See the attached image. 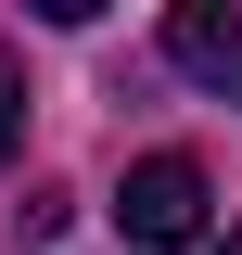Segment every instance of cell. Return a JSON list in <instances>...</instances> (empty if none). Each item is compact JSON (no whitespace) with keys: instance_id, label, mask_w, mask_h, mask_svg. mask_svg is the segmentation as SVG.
<instances>
[{"instance_id":"1","label":"cell","mask_w":242,"mask_h":255,"mask_svg":"<svg viewBox=\"0 0 242 255\" xmlns=\"http://www.w3.org/2000/svg\"><path fill=\"white\" fill-rule=\"evenodd\" d=\"M204 204H217V191H204V166H191V153H140V166L115 179L127 243H153V255H166V243H204Z\"/></svg>"},{"instance_id":"2","label":"cell","mask_w":242,"mask_h":255,"mask_svg":"<svg viewBox=\"0 0 242 255\" xmlns=\"http://www.w3.org/2000/svg\"><path fill=\"white\" fill-rule=\"evenodd\" d=\"M166 64H179L204 102H242V13L230 0H179V13H166Z\"/></svg>"},{"instance_id":"3","label":"cell","mask_w":242,"mask_h":255,"mask_svg":"<svg viewBox=\"0 0 242 255\" xmlns=\"http://www.w3.org/2000/svg\"><path fill=\"white\" fill-rule=\"evenodd\" d=\"M13 140H26V90H13V64H0V166H13Z\"/></svg>"},{"instance_id":"4","label":"cell","mask_w":242,"mask_h":255,"mask_svg":"<svg viewBox=\"0 0 242 255\" xmlns=\"http://www.w3.org/2000/svg\"><path fill=\"white\" fill-rule=\"evenodd\" d=\"M217 255H242V217H230V230H217Z\"/></svg>"}]
</instances>
